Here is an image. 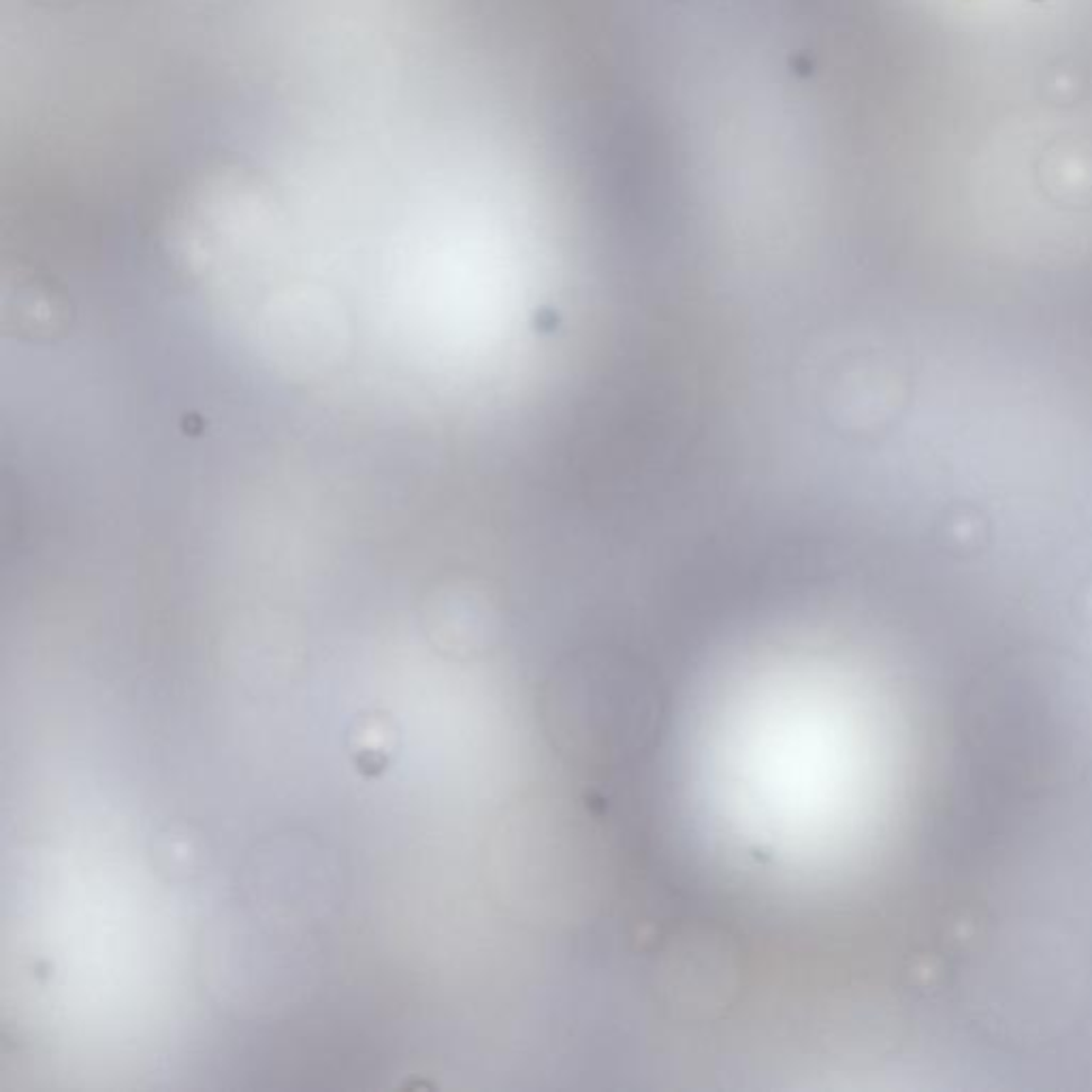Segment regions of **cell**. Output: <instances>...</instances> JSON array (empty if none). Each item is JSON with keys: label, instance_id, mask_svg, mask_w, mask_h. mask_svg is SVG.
I'll return each mask as SVG.
<instances>
[{"label": "cell", "instance_id": "cell-1", "mask_svg": "<svg viewBox=\"0 0 1092 1092\" xmlns=\"http://www.w3.org/2000/svg\"><path fill=\"white\" fill-rule=\"evenodd\" d=\"M397 743V734L393 732V721L374 715L356 721L350 741V755L355 760L356 771L366 777H378L391 764L393 745Z\"/></svg>", "mask_w": 1092, "mask_h": 1092}, {"label": "cell", "instance_id": "cell-2", "mask_svg": "<svg viewBox=\"0 0 1092 1092\" xmlns=\"http://www.w3.org/2000/svg\"><path fill=\"white\" fill-rule=\"evenodd\" d=\"M702 762H704V760H702V758H698V762H696V766H693V772H691V774H690V779H687V783H685V790H687V788H690V790H691V783H693V779H696V774H698V771H700V766H702ZM685 790H683V794H681V800H679V807H677V813H674V819H672V824H674V822H677V816H679V808H681V802H683V796H685ZM687 794H690V791H687ZM685 800H687V796H685ZM683 805H685V802H683ZM681 811H683V808H681ZM679 819H681V816H679ZM677 826H679V822H677ZM674 835H677V830H674ZM672 841H674V839H672Z\"/></svg>", "mask_w": 1092, "mask_h": 1092}]
</instances>
